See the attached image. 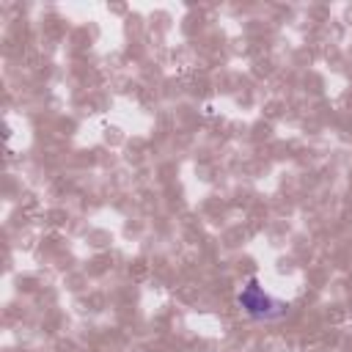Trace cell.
<instances>
[{
  "mask_svg": "<svg viewBox=\"0 0 352 352\" xmlns=\"http://www.w3.org/2000/svg\"><path fill=\"white\" fill-rule=\"evenodd\" d=\"M239 302H242V308H245L248 314H253V316H264V314H267V308L272 305V302L258 292V286H256V283H250V286L245 289V294L239 297Z\"/></svg>",
  "mask_w": 352,
  "mask_h": 352,
  "instance_id": "obj_1",
  "label": "cell"
}]
</instances>
